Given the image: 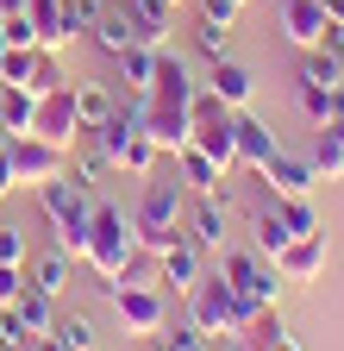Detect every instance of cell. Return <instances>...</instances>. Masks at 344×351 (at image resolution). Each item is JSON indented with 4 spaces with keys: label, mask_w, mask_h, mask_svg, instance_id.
Returning <instances> with one entry per match:
<instances>
[{
    "label": "cell",
    "mask_w": 344,
    "mask_h": 351,
    "mask_svg": "<svg viewBox=\"0 0 344 351\" xmlns=\"http://www.w3.org/2000/svg\"><path fill=\"white\" fill-rule=\"evenodd\" d=\"M182 213H188V189L150 169V176H144V195H138V207H132V232H138V251L163 257L169 245H182V239H188V232H182Z\"/></svg>",
    "instance_id": "1"
},
{
    "label": "cell",
    "mask_w": 344,
    "mask_h": 351,
    "mask_svg": "<svg viewBox=\"0 0 344 351\" xmlns=\"http://www.w3.org/2000/svg\"><path fill=\"white\" fill-rule=\"evenodd\" d=\"M132 257H138L132 213H125V207H113V201H94V226H88V251H81V263H88L101 282H119Z\"/></svg>",
    "instance_id": "2"
},
{
    "label": "cell",
    "mask_w": 344,
    "mask_h": 351,
    "mask_svg": "<svg viewBox=\"0 0 344 351\" xmlns=\"http://www.w3.org/2000/svg\"><path fill=\"white\" fill-rule=\"evenodd\" d=\"M38 207H44L51 232H57V251H69L81 263V251H88V226H94V195L75 189L69 176H57V182L38 189Z\"/></svg>",
    "instance_id": "3"
},
{
    "label": "cell",
    "mask_w": 344,
    "mask_h": 351,
    "mask_svg": "<svg viewBox=\"0 0 344 351\" xmlns=\"http://www.w3.org/2000/svg\"><path fill=\"white\" fill-rule=\"evenodd\" d=\"M220 276H226V289H232V301H238L244 326H250L256 314H269V307H276V295H282L276 263H269V257H256V251H226Z\"/></svg>",
    "instance_id": "4"
},
{
    "label": "cell",
    "mask_w": 344,
    "mask_h": 351,
    "mask_svg": "<svg viewBox=\"0 0 344 351\" xmlns=\"http://www.w3.org/2000/svg\"><path fill=\"white\" fill-rule=\"evenodd\" d=\"M88 138H94V145L107 151V163H113V169H125V176H150V169H157V157H163V151L150 145V132L138 125V113H132V107H119L107 125H94V132H88Z\"/></svg>",
    "instance_id": "5"
},
{
    "label": "cell",
    "mask_w": 344,
    "mask_h": 351,
    "mask_svg": "<svg viewBox=\"0 0 344 351\" xmlns=\"http://www.w3.org/2000/svg\"><path fill=\"white\" fill-rule=\"evenodd\" d=\"M138 125L150 132V145L163 157H182L194 145V101H157V95H132Z\"/></svg>",
    "instance_id": "6"
},
{
    "label": "cell",
    "mask_w": 344,
    "mask_h": 351,
    "mask_svg": "<svg viewBox=\"0 0 344 351\" xmlns=\"http://www.w3.org/2000/svg\"><path fill=\"white\" fill-rule=\"evenodd\" d=\"M107 301H113L119 326L132 332V339H150V332L169 326V307H163V289H157V282H132V276H119V282H107Z\"/></svg>",
    "instance_id": "7"
},
{
    "label": "cell",
    "mask_w": 344,
    "mask_h": 351,
    "mask_svg": "<svg viewBox=\"0 0 344 351\" xmlns=\"http://www.w3.org/2000/svg\"><path fill=\"white\" fill-rule=\"evenodd\" d=\"M188 326L200 339H226V332H244V314H238V301L226 289V276H200L188 289Z\"/></svg>",
    "instance_id": "8"
},
{
    "label": "cell",
    "mask_w": 344,
    "mask_h": 351,
    "mask_svg": "<svg viewBox=\"0 0 344 351\" xmlns=\"http://www.w3.org/2000/svg\"><path fill=\"white\" fill-rule=\"evenodd\" d=\"M7 163H13V182L19 189H44L57 182V176H69V151L63 145H44V138H31V132H19V138L7 145Z\"/></svg>",
    "instance_id": "9"
},
{
    "label": "cell",
    "mask_w": 344,
    "mask_h": 351,
    "mask_svg": "<svg viewBox=\"0 0 344 351\" xmlns=\"http://www.w3.org/2000/svg\"><path fill=\"white\" fill-rule=\"evenodd\" d=\"M31 138H44V145H63L75 151L88 132H81V113H75V82L57 88V95H38V119H31Z\"/></svg>",
    "instance_id": "10"
},
{
    "label": "cell",
    "mask_w": 344,
    "mask_h": 351,
    "mask_svg": "<svg viewBox=\"0 0 344 351\" xmlns=\"http://www.w3.org/2000/svg\"><path fill=\"white\" fill-rule=\"evenodd\" d=\"M232 195H194V207L182 213V232H188V245H200V251H226V226H232Z\"/></svg>",
    "instance_id": "11"
},
{
    "label": "cell",
    "mask_w": 344,
    "mask_h": 351,
    "mask_svg": "<svg viewBox=\"0 0 344 351\" xmlns=\"http://www.w3.org/2000/svg\"><path fill=\"white\" fill-rule=\"evenodd\" d=\"M326 263H332L326 232H313V239H288V245H282V257H276V276L307 289V282H319V276H326Z\"/></svg>",
    "instance_id": "12"
},
{
    "label": "cell",
    "mask_w": 344,
    "mask_h": 351,
    "mask_svg": "<svg viewBox=\"0 0 344 351\" xmlns=\"http://www.w3.org/2000/svg\"><path fill=\"white\" fill-rule=\"evenodd\" d=\"M326 32H332V19H326L319 0H282V38L294 51H319Z\"/></svg>",
    "instance_id": "13"
},
{
    "label": "cell",
    "mask_w": 344,
    "mask_h": 351,
    "mask_svg": "<svg viewBox=\"0 0 344 351\" xmlns=\"http://www.w3.org/2000/svg\"><path fill=\"white\" fill-rule=\"evenodd\" d=\"M232 132H238V163H244V169H256V176H263V169L276 163V151H282V138H276V132H269L263 119H256L250 107H244V113H232Z\"/></svg>",
    "instance_id": "14"
},
{
    "label": "cell",
    "mask_w": 344,
    "mask_h": 351,
    "mask_svg": "<svg viewBox=\"0 0 344 351\" xmlns=\"http://www.w3.org/2000/svg\"><path fill=\"white\" fill-rule=\"evenodd\" d=\"M125 7V19H132V32H138V44H150V51H163L169 44V32H176V0H119Z\"/></svg>",
    "instance_id": "15"
},
{
    "label": "cell",
    "mask_w": 344,
    "mask_h": 351,
    "mask_svg": "<svg viewBox=\"0 0 344 351\" xmlns=\"http://www.w3.org/2000/svg\"><path fill=\"white\" fill-rule=\"evenodd\" d=\"M200 88H207V95H220L232 113H244V107H250V95H256V75H250L238 57H220V63L207 69V82H200Z\"/></svg>",
    "instance_id": "16"
},
{
    "label": "cell",
    "mask_w": 344,
    "mask_h": 351,
    "mask_svg": "<svg viewBox=\"0 0 344 351\" xmlns=\"http://www.w3.org/2000/svg\"><path fill=\"white\" fill-rule=\"evenodd\" d=\"M226 176H232V169H220V163H213L207 151H194V145L176 157V182H182L188 195H232V182H226Z\"/></svg>",
    "instance_id": "17"
},
{
    "label": "cell",
    "mask_w": 344,
    "mask_h": 351,
    "mask_svg": "<svg viewBox=\"0 0 344 351\" xmlns=\"http://www.w3.org/2000/svg\"><path fill=\"white\" fill-rule=\"evenodd\" d=\"M200 257H207V251H200V245H188V239H182V245H169V251L157 257V282H169L176 295H188V289L207 276V263H200Z\"/></svg>",
    "instance_id": "18"
},
{
    "label": "cell",
    "mask_w": 344,
    "mask_h": 351,
    "mask_svg": "<svg viewBox=\"0 0 344 351\" xmlns=\"http://www.w3.org/2000/svg\"><path fill=\"white\" fill-rule=\"evenodd\" d=\"M263 182H269V195H276V201H288V195H313V182H319V176H313V163H307V157L276 151V163L263 169Z\"/></svg>",
    "instance_id": "19"
},
{
    "label": "cell",
    "mask_w": 344,
    "mask_h": 351,
    "mask_svg": "<svg viewBox=\"0 0 344 351\" xmlns=\"http://www.w3.org/2000/svg\"><path fill=\"white\" fill-rule=\"evenodd\" d=\"M307 163H313V176H319V182H344V119H326V125L313 132Z\"/></svg>",
    "instance_id": "20"
},
{
    "label": "cell",
    "mask_w": 344,
    "mask_h": 351,
    "mask_svg": "<svg viewBox=\"0 0 344 351\" xmlns=\"http://www.w3.org/2000/svg\"><path fill=\"white\" fill-rule=\"evenodd\" d=\"M75 282V270H69V251H44V257H25V289H38V295H51V301H63V289Z\"/></svg>",
    "instance_id": "21"
},
{
    "label": "cell",
    "mask_w": 344,
    "mask_h": 351,
    "mask_svg": "<svg viewBox=\"0 0 344 351\" xmlns=\"http://www.w3.org/2000/svg\"><path fill=\"white\" fill-rule=\"evenodd\" d=\"M194 151H207L220 169H238V132H232V113H226V119H194Z\"/></svg>",
    "instance_id": "22"
},
{
    "label": "cell",
    "mask_w": 344,
    "mask_h": 351,
    "mask_svg": "<svg viewBox=\"0 0 344 351\" xmlns=\"http://www.w3.org/2000/svg\"><path fill=\"white\" fill-rule=\"evenodd\" d=\"M88 38L101 44L107 57H119V51H132V44H138V32H132V19H125V7H119V0H113V7L94 19V32H88Z\"/></svg>",
    "instance_id": "23"
},
{
    "label": "cell",
    "mask_w": 344,
    "mask_h": 351,
    "mask_svg": "<svg viewBox=\"0 0 344 351\" xmlns=\"http://www.w3.org/2000/svg\"><path fill=\"white\" fill-rule=\"evenodd\" d=\"M25 19L38 32V51H63V0H25Z\"/></svg>",
    "instance_id": "24"
},
{
    "label": "cell",
    "mask_w": 344,
    "mask_h": 351,
    "mask_svg": "<svg viewBox=\"0 0 344 351\" xmlns=\"http://www.w3.org/2000/svg\"><path fill=\"white\" fill-rule=\"evenodd\" d=\"M75 113H81V132H94V125H107L119 113V101H113V88L88 82V88H75Z\"/></svg>",
    "instance_id": "25"
},
{
    "label": "cell",
    "mask_w": 344,
    "mask_h": 351,
    "mask_svg": "<svg viewBox=\"0 0 344 351\" xmlns=\"http://www.w3.org/2000/svg\"><path fill=\"white\" fill-rule=\"evenodd\" d=\"M31 119H38V95L31 88H0V125H7L13 138L31 132Z\"/></svg>",
    "instance_id": "26"
},
{
    "label": "cell",
    "mask_w": 344,
    "mask_h": 351,
    "mask_svg": "<svg viewBox=\"0 0 344 351\" xmlns=\"http://www.w3.org/2000/svg\"><path fill=\"white\" fill-rule=\"evenodd\" d=\"M282 245H288V226H282V213H276V207H263V213L250 219V251L276 263V257H282Z\"/></svg>",
    "instance_id": "27"
},
{
    "label": "cell",
    "mask_w": 344,
    "mask_h": 351,
    "mask_svg": "<svg viewBox=\"0 0 344 351\" xmlns=\"http://www.w3.org/2000/svg\"><path fill=\"white\" fill-rule=\"evenodd\" d=\"M157 57H163V51H150V44H132V51H119V57H113L132 95H144V88H150V75H157Z\"/></svg>",
    "instance_id": "28"
},
{
    "label": "cell",
    "mask_w": 344,
    "mask_h": 351,
    "mask_svg": "<svg viewBox=\"0 0 344 351\" xmlns=\"http://www.w3.org/2000/svg\"><path fill=\"white\" fill-rule=\"evenodd\" d=\"M13 314H19V320H25V332L38 339V332H51V326H57V301H51V295H38V289H19Z\"/></svg>",
    "instance_id": "29"
},
{
    "label": "cell",
    "mask_w": 344,
    "mask_h": 351,
    "mask_svg": "<svg viewBox=\"0 0 344 351\" xmlns=\"http://www.w3.org/2000/svg\"><path fill=\"white\" fill-rule=\"evenodd\" d=\"M338 63H344V57H332L326 44H319V51H307V57H300V88H338V82H344Z\"/></svg>",
    "instance_id": "30"
},
{
    "label": "cell",
    "mask_w": 344,
    "mask_h": 351,
    "mask_svg": "<svg viewBox=\"0 0 344 351\" xmlns=\"http://www.w3.org/2000/svg\"><path fill=\"white\" fill-rule=\"evenodd\" d=\"M113 7V0H63V38L75 44V38H88L94 32V19Z\"/></svg>",
    "instance_id": "31"
},
{
    "label": "cell",
    "mask_w": 344,
    "mask_h": 351,
    "mask_svg": "<svg viewBox=\"0 0 344 351\" xmlns=\"http://www.w3.org/2000/svg\"><path fill=\"white\" fill-rule=\"evenodd\" d=\"M276 213H282L288 239H313V232H319V213H313V201H307V195H288V201H276Z\"/></svg>",
    "instance_id": "32"
},
{
    "label": "cell",
    "mask_w": 344,
    "mask_h": 351,
    "mask_svg": "<svg viewBox=\"0 0 344 351\" xmlns=\"http://www.w3.org/2000/svg\"><path fill=\"white\" fill-rule=\"evenodd\" d=\"M25 88H31V95H57V88H69L63 57H57V51H38V57H31V82H25Z\"/></svg>",
    "instance_id": "33"
},
{
    "label": "cell",
    "mask_w": 344,
    "mask_h": 351,
    "mask_svg": "<svg viewBox=\"0 0 344 351\" xmlns=\"http://www.w3.org/2000/svg\"><path fill=\"white\" fill-rule=\"evenodd\" d=\"M101 169H113V163H107V151H101L94 138H88V151H81V157L69 151V182H75V189H88V195H94V176H101Z\"/></svg>",
    "instance_id": "34"
},
{
    "label": "cell",
    "mask_w": 344,
    "mask_h": 351,
    "mask_svg": "<svg viewBox=\"0 0 344 351\" xmlns=\"http://www.w3.org/2000/svg\"><path fill=\"white\" fill-rule=\"evenodd\" d=\"M31 57H38V51L7 44V57H0V88H25V82H31Z\"/></svg>",
    "instance_id": "35"
},
{
    "label": "cell",
    "mask_w": 344,
    "mask_h": 351,
    "mask_svg": "<svg viewBox=\"0 0 344 351\" xmlns=\"http://www.w3.org/2000/svg\"><path fill=\"white\" fill-rule=\"evenodd\" d=\"M194 44H200V57H207V63L232 57V32H226V25H213V19H200V25H194Z\"/></svg>",
    "instance_id": "36"
},
{
    "label": "cell",
    "mask_w": 344,
    "mask_h": 351,
    "mask_svg": "<svg viewBox=\"0 0 344 351\" xmlns=\"http://www.w3.org/2000/svg\"><path fill=\"white\" fill-rule=\"evenodd\" d=\"M51 332H57L69 351H88V345H94V320H88V314H69V320H57Z\"/></svg>",
    "instance_id": "37"
},
{
    "label": "cell",
    "mask_w": 344,
    "mask_h": 351,
    "mask_svg": "<svg viewBox=\"0 0 344 351\" xmlns=\"http://www.w3.org/2000/svg\"><path fill=\"white\" fill-rule=\"evenodd\" d=\"M31 345V332H25V320L13 314V307H0V351H25Z\"/></svg>",
    "instance_id": "38"
},
{
    "label": "cell",
    "mask_w": 344,
    "mask_h": 351,
    "mask_svg": "<svg viewBox=\"0 0 344 351\" xmlns=\"http://www.w3.org/2000/svg\"><path fill=\"white\" fill-rule=\"evenodd\" d=\"M300 113H307L313 125L332 119V88H300Z\"/></svg>",
    "instance_id": "39"
},
{
    "label": "cell",
    "mask_w": 344,
    "mask_h": 351,
    "mask_svg": "<svg viewBox=\"0 0 344 351\" xmlns=\"http://www.w3.org/2000/svg\"><path fill=\"white\" fill-rule=\"evenodd\" d=\"M0 38H7V44H25V51H38V32H31L25 13H7V19H0Z\"/></svg>",
    "instance_id": "40"
},
{
    "label": "cell",
    "mask_w": 344,
    "mask_h": 351,
    "mask_svg": "<svg viewBox=\"0 0 344 351\" xmlns=\"http://www.w3.org/2000/svg\"><path fill=\"white\" fill-rule=\"evenodd\" d=\"M194 339H200V332H194V326H176V332H169V326H163V332H150V339H144V345H150V351H188V345H194Z\"/></svg>",
    "instance_id": "41"
},
{
    "label": "cell",
    "mask_w": 344,
    "mask_h": 351,
    "mask_svg": "<svg viewBox=\"0 0 344 351\" xmlns=\"http://www.w3.org/2000/svg\"><path fill=\"white\" fill-rule=\"evenodd\" d=\"M244 7H250V0H207V7H200V19H213V25H226V32H232Z\"/></svg>",
    "instance_id": "42"
},
{
    "label": "cell",
    "mask_w": 344,
    "mask_h": 351,
    "mask_svg": "<svg viewBox=\"0 0 344 351\" xmlns=\"http://www.w3.org/2000/svg\"><path fill=\"white\" fill-rule=\"evenodd\" d=\"M25 257H31V251H25V232L0 219V263H25Z\"/></svg>",
    "instance_id": "43"
},
{
    "label": "cell",
    "mask_w": 344,
    "mask_h": 351,
    "mask_svg": "<svg viewBox=\"0 0 344 351\" xmlns=\"http://www.w3.org/2000/svg\"><path fill=\"white\" fill-rule=\"evenodd\" d=\"M25 289V263H0V307H13Z\"/></svg>",
    "instance_id": "44"
},
{
    "label": "cell",
    "mask_w": 344,
    "mask_h": 351,
    "mask_svg": "<svg viewBox=\"0 0 344 351\" xmlns=\"http://www.w3.org/2000/svg\"><path fill=\"white\" fill-rule=\"evenodd\" d=\"M25 351H69V345H63V339H57V332H38V339H31V345H25Z\"/></svg>",
    "instance_id": "45"
},
{
    "label": "cell",
    "mask_w": 344,
    "mask_h": 351,
    "mask_svg": "<svg viewBox=\"0 0 344 351\" xmlns=\"http://www.w3.org/2000/svg\"><path fill=\"white\" fill-rule=\"evenodd\" d=\"M326 51H332V57H344V19H332V32H326Z\"/></svg>",
    "instance_id": "46"
},
{
    "label": "cell",
    "mask_w": 344,
    "mask_h": 351,
    "mask_svg": "<svg viewBox=\"0 0 344 351\" xmlns=\"http://www.w3.org/2000/svg\"><path fill=\"white\" fill-rule=\"evenodd\" d=\"M13 189H19V182H13V163H7V151H0V201H7Z\"/></svg>",
    "instance_id": "47"
},
{
    "label": "cell",
    "mask_w": 344,
    "mask_h": 351,
    "mask_svg": "<svg viewBox=\"0 0 344 351\" xmlns=\"http://www.w3.org/2000/svg\"><path fill=\"white\" fill-rule=\"evenodd\" d=\"M256 351H300V339H288V332H282V339H269V345H256Z\"/></svg>",
    "instance_id": "48"
},
{
    "label": "cell",
    "mask_w": 344,
    "mask_h": 351,
    "mask_svg": "<svg viewBox=\"0 0 344 351\" xmlns=\"http://www.w3.org/2000/svg\"><path fill=\"white\" fill-rule=\"evenodd\" d=\"M188 351H220V339H194V345H188Z\"/></svg>",
    "instance_id": "49"
},
{
    "label": "cell",
    "mask_w": 344,
    "mask_h": 351,
    "mask_svg": "<svg viewBox=\"0 0 344 351\" xmlns=\"http://www.w3.org/2000/svg\"><path fill=\"white\" fill-rule=\"evenodd\" d=\"M220 351H250V345L244 339H220Z\"/></svg>",
    "instance_id": "50"
},
{
    "label": "cell",
    "mask_w": 344,
    "mask_h": 351,
    "mask_svg": "<svg viewBox=\"0 0 344 351\" xmlns=\"http://www.w3.org/2000/svg\"><path fill=\"white\" fill-rule=\"evenodd\" d=\"M0 57H7V38H0Z\"/></svg>",
    "instance_id": "51"
},
{
    "label": "cell",
    "mask_w": 344,
    "mask_h": 351,
    "mask_svg": "<svg viewBox=\"0 0 344 351\" xmlns=\"http://www.w3.org/2000/svg\"><path fill=\"white\" fill-rule=\"evenodd\" d=\"M88 351H101V345H88Z\"/></svg>",
    "instance_id": "52"
},
{
    "label": "cell",
    "mask_w": 344,
    "mask_h": 351,
    "mask_svg": "<svg viewBox=\"0 0 344 351\" xmlns=\"http://www.w3.org/2000/svg\"><path fill=\"white\" fill-rule=\"evenodd\" d=\"M176 7H182V0H176Z\"/></svg>",
    "instance_id": "53"
}]
</instances>
